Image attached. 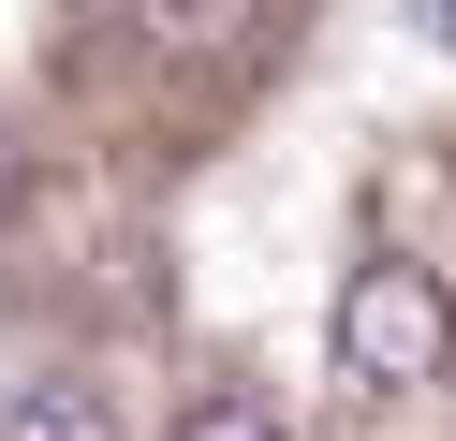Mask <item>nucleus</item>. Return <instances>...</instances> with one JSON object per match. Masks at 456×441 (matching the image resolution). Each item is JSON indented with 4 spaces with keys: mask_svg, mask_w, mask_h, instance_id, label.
Instances as JSON below:
<instances>
[{
    "mask_svg": "<svg viewBox=\"0 0 456 441\" xmlns=\"http://www.w3.org/2000/svg\"><path fill=\"white\" fill-rule=\"evenodd\" d=\"M338 368L368 382V397H412V382H442L456 368V309H442V280L427 265H354L338 280Z\"/></svg>",
    "mask_w": 456,
    "mask_h": 441,
    "instance_id": "nucleus-1",
    "label": "nucleus"
},
{
    "mask_svg": "<svg viewBox=\"0 0 456 441\" xmlns=\"http://www.w3.org/2000/svg\"><path fill=\"white\" fill-rule=\"evenodd\" d=\"M0 441H118V412H103L89 382H15V397H0Z\"/></svg>",
    "mask_w": 456,
    "mask_h": 441,
    "instance_id": "nucleus-2",
    "label": "nucleus"
},
{
    "mask_svg": "<svg viewBox=\"0 0 456 441\" xmlns=\"http://www.w3.org/2000/svg\"><path fill=\"white\" fill-rule=\"evenodd\" d=\"M118 29H148V45H236L250 0H118Z\"/></svg>",
    "mask_w": 456,
    "mask_h": 441,
    "instance_id": "nucleus-3",
    "label": "nucleus"
},
{
    "mask_svg": "<svg viewBox=\"0 0 456 441\" xmlns=\"http://www.w3.org/2000/svg\"><path fill=\"white\" fill-rule=\"evenodd\" d=\"M162 441H280V412H250V397H191Z\"/></svg>",
    "mask_w": 456,
    "mask_h": 441,
    "instance_id": "nucleus-4",
    "label": "nucleus"
},
{
    "mask_svg": "<svg viewBox=\"0 0 456 441\" xmlns=\"http://www.w3.org/2000/svg\"><path fill=\"white\" fill-rule=\"evenodd\" d=\"M427 15H442V45H456V0H427Z\"/></svg>",
    "mask_w": 456,
    "mask_h": 441,
    "instance_id": "nucleus-5",
    "label": "nucleus"
}]
</instances>
